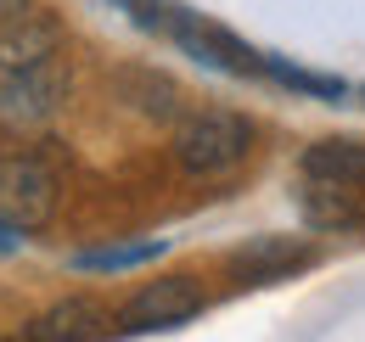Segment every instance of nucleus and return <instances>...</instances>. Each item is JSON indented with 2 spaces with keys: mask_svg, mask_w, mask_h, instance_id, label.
Segmentation results:
<instances>
[{
  "mask_svg": "<svg viewBox=\"0 0 365 342\" xmlns=\"http://www.w3.org/2000/svg\"><path fill=\"white\" fill-rule=\"evenodd\" d=\"M253 118L247 113H230V107H197L175 124V163H180L191 180H220V174L242 169L247 152H253Z\"/></svg>",
  "mask_w": 365,
  "mask_h": 342,
  "instance_id": "f257e3e1",
  "label": "nucleus"
},
{
  "mask_svg": "<svg viewBox=\"0 0 365 342\" xmlns=\"http://www.w3.org/2000/svg\"><path fill=\"white\" fill-rule=\"evenodd\" d=\"M202 314V286L191 275H163V281H146L135 298L118 309V331L140 337V331H180L185 320Z\"/></svg>",
  "mask_w": 365,
  "mask_h": 342,
  "instance_id": "f03ea898",
  "label": "nucleus"
},
{
  "mask_svg": "<svg viewBox=\"0 0 365 342\" xmlns=\"http://www.w3.org/2000/svg\"><path fill=\"white\" fill-rule=\"evenodd\" d=\"M68 68L56 62V56H46V62H34V68H11L6 73V85H0V118L17 129H34L46 124V118H56V107L68 101Z\"/></svg>",
  "mask_w": 365,
  "mask_h": 342,
  "instance_id": "7ed1b4c3",
  "label": "nucleus"
},
{
  "mask_svg": "<svg viewBox=\"0 0 365 342\" xmlns=\"http://www.w3.org/2000/svg\"><path fill=\"white\" fill-rule=\"evenodd\" d=\"M51 208H56V174L40 157H0V219L34 230L51 219Z\"/></svg>",
  "mask_w": 365,
  "mask_h": 342,
  "instance_id": "20e7f679",
  "label": "nucleus"
},
{
  "mask_svg": "<svg viewBox=\"0 0 365 342\" xmlns=\"http://www.w3.org/2000/svg\"><path fill=\"white\" fill-rule=\"evenodd\" d=\"M315 258L320 247L304 242V236H253V242H242L230 253V269L242 281H253V286H270V281H287L292 269H309Z\"/></svg>",
  "mask_w": 365,
  "mask_h": 342,
  "instance_id": "39448f33",
  "label": "nucleus"
},
{
  "mask_svg": "<svg viewBox=\"0 0 365 342\" xmlns=\"http://www.w3.org/2000/svg\"><path fill=\"white\" fill-rule=\"evenodd\" d=\"M62 51V23H56V11H34V6H23L17 17H6L0 23V68L11 73V68H34V62H46Z\"/></svg>",
  "mask_w": 365,
  "mask_h": 342,
  "instance_id": "423d86ee",
  "label": "nucleus"
},
{
  "mask_svg": "<svg viewBox=\"0 0 365 342\" xmlns=\"http://www.w3.org/2000/svg\"><path fill=\"white\" fill-rule=\"evenodd\" d=\"M107 331H118V320L91 298H68L46 309L34 326H29V342H91V337H107Z\"/></svg>",
  "mask_w": 365,
  "mask_h": 342,
  "instance_id": "0eeeda50",
  "label": "nucleus"
},
{
  "mask_svg": "<svg viewBox=\"0 0 365 342\" xmlns=\"http://www.w3.org/2000/svg\"><path fill=\"white\" fill-rule=\"evenodd\" d=\"M113 90H118V101H130L140 118H158V124H175L180 118V85L169 79V73H158V68H118L113 73Z\"/></svg>",
  "mask_w": 365,
  "mask_h": 342,
  "instance_id": "6e6552de",
  "label": "nucleus"
},
{
  "mask_svg": "<svg viewBox=\"0 0 365 342\" xmlns=\"http://www.w3.org/2000/svg\"><path fill=\"white\" fill-rule=\"evenodd\" d=\"M298 214H304L309 230H360L365 224L349 185H331V180H315V174H304V185H298Z\"/></svg>",
  "mask_w": 365,
  "mask_h": 342,
  "instance_id": "1a4fd4ad",
  "label": "nucleus"
},
{
  "mask_svg": "<svg viewBox=\"0 0 365 342\" xmlns=\"http://www.w3.org/2000/svg\"><path fill=\"white\" fill-rule=\"evenodd\" d=\"M298 169L315 174V180H331V185L360 191L365 185V140H315V146H304Z\"/></svg>",
  "mask_w": 365,
  "mask_h": 342,
  "instance_id": "9d476101",
  "label": "nucleus"
},
{
  "mask_svg": "<svg viewBox=\"0 0 365 342\" xmlns=\"http://www.w3.org/2000/svg\"><path fill=\"white\" fill-rule=\"evenodd\" d=\"M163 253V242L158 236H146V242H118V247H91V253H73V269H135L146 258Z\"/></svg>",
  "mask_w": 365,
  "mask_h": 342,
  "instance_id": "9b49d317",
  "label": "nucleus"
},
{
  "mask_svg": "<svg viewBox=\"0 0 365 342\" xmlns=\"http://www.w3.org/2000/svg\"><path fill=\"white\" fill-rule=\"evenodd\" d=\"M264 79H275V85H287V90H304L315 101H343L349 95L343 79H326V73H309V68H287L281 56H264Z\"/></svg>",
  "mask_w": 365,
  "mask_h": 342,
  "instance_id": "f8f14e48",
  "label": "nucleus"
},
{
  "mask_svg": "<svg viewBox=\"0 0 365 342\" xmlns=\"http://www.w3.org/2000/svg\"><path fill=\"white\" fill-rule=\"evenodd\" d=\"M113 6L130 11V23L146 28V34H175V23H180V11H185L175 0H113Z\"/></svg>",
  "mask_w": 365,
  "mask_h": 342,
  "instance_id": "ddd939ff",
  "label": "nucleus"
},
{
  "mask_svg": "<svg viewBox=\"0 0 365 342\" xmlns=\"http://www.w3.org/2000/svg\"><path fill=\"white\" fill-rule=\"evenodd\" d=\"M11 247H23V224H17V219L0 224V253H11Z\"/></svg>",
  "mask_w": 365,
  "mask_h": 342,
  "instance_id": "4468645a",
  "label": "nucleus"
},
{
  "mask_svg": "<svg viewBox=\"0 0 365 342\" xmlns=\"http://www.w3.org/2000/svg\"><path fill=\"white\" fill-rule=\"evenodd\" d=\"M23 6H29V0H0V23H6V17H17Z\"/></svg>",
  "mask_w": 365,
  "mask_h": 342,
  "instance_id": "2eb2a0df",
  "label": "nucleus"
}]
</instances>
